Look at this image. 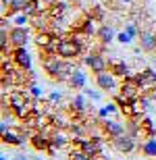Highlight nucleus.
<instances>
[{"mask_svg":"<svg viewBox=\"0 0 156 160\" xmlns=\"http://www.w3.org/2000/svg\"><path fill=\"white\" fill-rule=\"evenodd\" d=\"M42 67H44V73H46L50 79L58 81V83H67L69 77H71V73L77 69V67L73 65V60L60 58L58 54H56V56H50V58H44Z\"/></svg>","mask_w":156,"mask_h":160,"instance_id":"obj_1","label":"nucleus"},{"mask_svg":"<svg viewBox=\"0 0 156 160\" xmlns=\"http://www.w3.org/2000/svg\"><path fill=\"white\" fill-rule=\"evenodd\" d=\"M83 40L81 36H60L58 42H56V54L60 58L67 60H75L79 56H83Z\"/></svg>","mask_w":156,"mask_h":160,"instance_id":"obj_2","label":"nucleus"},{"mask_svg":"<svg viewBox=\"0 0 156 160\" xmlns=\"http://www.w3.org/2000/svg\"><path fill=\"white\" fill-rule=\"evenodd\" d=\"M96 85L98 89H102V92H108V94H117L121 88L119 83V77L114 75L113 71H102V73H96Z\"/></svg>","mask_w":156,"mask_h":160,"instance_id":"obj_3","label":"nucleus"},{"mask_svg":"<svg viewBox=\"0 0 156 160\" xmlns=\"http://www.w3.org/2000/svg\"><path fill=\"white\" fill-rule=\"evenodd\" d=\"M83 65L96 75V73H102L108 69V60L104 58L102 50L100 52H88V54H83Z\"/></svg>","mask_w":156,"mask_h":160,"instance_id":"obj_4","label":"nucleus"},{"mask_svg":"<svg viewBox=\"0 0 156 160\" xmlns=\"http://www.w3.org/2000/svg\"><path fill=\"white\" fill-rule=\"evenodd\" d=\"M110 142H113V148L121 154H131L138 150V137H133L131 133H123V135L114 137Z\"/></svg>","mask_w":156,"mask_h":160,"instance_id":"obj_5","label":"nucleus"},{"mask_svg":"<svg viewBox=\"0 0 156 160\" xmlns=\"http://www.w3.org/2000/svg\"><path fill=\"white\" fill-rule=\"evenodd\" d=\"M133 79H135V83L139 85V92H142V94H150V89L156 85V71L148 67L144 71H139L138 75H133Z\"/></svg>","mask_w":156,"mask_h":160,"instance_id":"obj_6","label":"nucleus"},{"mask_svg":"<svg viewBox=\"0 0 156 160\" xmlns=\"http://www.w3.org/2000/svg\"><path fill=\"white\" fill-rule=\"evenodd\" d=\"M11 56H13V62H15V65H17L19 69H23V71H27V73L31 71L33 58H31V54L27 52V46L13 48V50H11Z\"/></svg>","mask_w":156,"mask_h":160,"instance_id":"obj_7","label":"nucleus"},{"mask_svg":"<svg viewBox=\"0 0 156 160\" xmlns=\"http://www.w3.org/2000/svg\"><path fill=\"white\" fill-rule=\"evenodd\" d=\"M100 127H102L104 137H108V139H114V137L127 133L125 125L119 123V121H114V119H102V121H100Z\"/></svg>","mask_w":156,"mask_h":160,"instance_id":"obj_8","label":"nucleus"},{"mask_svg":"<svg viewBox=\"0 0 156 160\" xmlns=\"http://www.w3.org/2000/svg\"><path fill=\"white\" fill-rule=\"evenodd\" d=\"M8 33H11L13 48H21L29 44V27L27 25H15V27H11Z\"/></svg>","mask_w":156,"mask_h":160,"instance_id":"obj_9","label":"nucleus"},{"mask_svg":"<svg viewBox=\"0 0 156 160\" xmlns=\"http://www.w3.org/2000/svg\"><path fill=\"white\" fill-rule=\"evenodd\" d=\"M108 71H113L119 79H129V77H133V73H131V69H129V65H127L123 58H117V56L108 58Z\"/></svg>","mask_w":156,"mask_h":160,"instance_id":"obj_10","label":"nucleus"},{"mask_svg":"<svg viewBox=\"0 0 156 160\" xmlns=\"http://www.w3.org/2000/svg\"><path fill=\"white\" fill-rule=\"evenodd\" d=\"M29 142H31V146H33L38 152H48V148H50V133L44 131V129H38L36 133H31Z\"/></svg>","mask_w":156,"mask_h":160,"instance_id":"obj_11","label":"nucleus"},{"mask_svg":"<svg viewBox=\"0 0 156 160\" xmlns=\"http://www.w3.org/2000/svg\"><path fill=\"white\" fill-rule=\"evenodd\" d=\"M27 137H31V133H17V131L8 129L6 133H2V143L6 146H15V148H23Z\"/></svg>","mask_w":156,"mask_h":160,"instance_id":"obj_12","label":"nucleus"},{"mask_svg":"<svg viewBox=\"0 0 156 160\" xmlns=\"http://www.w3.org/2000/svg\"><path fill=\"white\" fill-rule=\"evenodd\" d=\"M138 40H139V48L144 52H156V33L152 29H142Z\"/></svg>","mask_w":156,"mask_h":160,"instance_id":"obj_13","label":"nucleus"},{"mask_svg":"<svg viewBox=\"0 0 156 160\" xmlns=\"http://www.w3.org/2000/svg\"><path fill=\"white\" fill-rule=\"evenodd\" d=\"M67 143H71V139L63 133V131H54V133H50V148H48V154H56L58 150H63L67 146Z\"/></svg>","mask_w":156,"mask_h":160,"instance_id":"obj_14","label":"nucleus"},{"mask_svg":"<svg viewBox=\"0 0 156 160\" xmlns=\"http://www.w3.org/2000/svg\"><path fill=\"white\" fill-rule=\"evenodd\" d=\"M67 85L71 89H85V85H88V73L83 69H75L71 73L69 81H67Z\"/></svg>","mask_w":156,"mask_h":160,"instance_id":"obj_15","label":"nucleus"},{"mask_svg":"<svg viewBox=\"0 0 156 160\" xmlns=\"http://www.w3.org/2000/svg\"><path fill=\"white\" fill-rule=\"evenodd\" d=\"M119 94L127 96V98H139V85L135 83V79L129 77V79H123L121 81V88H119Z\"/></svg>","mask_w":156,"mask_h":160,"instance_id":"obj_16","label":"nucleus"},{"mask_svg":"<svg viewBox=\"0 0 156 160\" xmlns=\"http://www.w3.org/2000/svg\"><path fill=\"white\" fill-rule=\"evenodd\" d=\"M96 38L100 40V44H102V46H108L110 42L117 40V33H114V29H113L108 23H104V25H100V27H98Z\"/></svg>","mask_w":156,"mask_h":160,"instance_id":"obj_17","label":"nucleus"},{"mask_svg":"<svg viewBox=\"0 0 156 160\" xmlns=\"http://www.w3.org/2000/svg\"><path fill=\"white\" fill-rule=\"evenodd\" d=\"M69 8H71V6H69L67 0H54L52 4H50V8H48V15L52 19H60L65 12H69Z\"/></svg>","mask_w":156,"mask_h":160,"instance_id":"obj_18","label":"nucleus"},{"mask_svg":"<svg viewBox=\"0 0 156 160\" xmlns=\"http://www.w3.org/2000/svg\"><path fill=\"white\" fill-rule=\"evenodd\" d=\"M94 23H98L96 19L85 17L83 21H79L77 31H79V33H83V36H88V38H90V36H96V31H98V29H96V25H94Z\"/></svg>","mask_w":156,"mask_h":160,"instance_id":"obj_19","label":"nucleus"},{"mask_svg":"<svg viewBox=\"0 0 156 160\" xmlns=\"http://www.w3.org/2000/svg\"><path fill=\"white\" fill-rule=\"evenodd\" d=\"M85 98H88L85 94H75V96H73L71 110L75 114H81V112H85V110H88V102H85Z\"/></svg>","mask_w":156,"mask_h":160,"instance_id":"obj_20","label":"nucleus"},{"mask_svg":"<svg viewBox=\"0 0 156 160\" xmlns=\"http://www.w3.org/2000/svg\"><path fill=\"white\" fill-rule=\"evenodd\" d=\"M142 156H148V158H154L156 156V137H148L144 143H142V148H139Z\"/></svg>","mask_w":156,"mask_h":160,"instance_id":"obj_21","label":"nucleus"},{"mask_svg":"<svg viewBox=\"0 0 156 160\" xmlns=\"http://www.w3.org/2000/svg\"><path fill=\"white\" fill-rule=\"evenodd\" d=\"M31 23H33V27H36L38 31H50L48 15H44V17H42V12H40V15H36V17H31Z\"/></svg>","mask_w":156,"mask_h":160,"instance_id":"obj_22","label":"nucleus"},{"mask_svg":"<svg viewBox=\"0 0 156 160\" xmlns=\"http://www.w3.org/2000/svg\"><path fill=\"white\" fill-rule=\"evenodd\" d=\"M139 125H142V133H146L148 137H156V125L150 117H144L139 121Z\"/></svg>","mask_w":156,"mask_h":160,"instance_id":"obj_23","label":"nucleus"},{"mask_svg":"<svg viewBox=\"0 0 156 160\" xmlns=\"http://www.w3.org/2000/svg\"><path fill=\"white\" fill-rule=\"evenodd\" d=\"M138 102H139V106H142V110H144V112H152V108H154V106H152V102H154V100H152V96L142 94L138 98Z\"/></svg>","mask_w":156,"mask_h":160,"instance_id":"obj_24","label":"nucleus"},{"mask_svg":"<svg viewBox=\"0 0 156 160\" xmlns=\"http://www.w3.org/2000/svg\"><path fill=\"white\" fill-rule=\"evenodd\" d=\"M67 160H94V158H90L81 148H73L69 152V156H67Z\"/></svg>","mask_w":156,"mask_h":160,"instance_id":"obj_25","label":"nucleus"},{"mask_svg":"<svg viewBox=\"0 0 156 160\" xmlns=\"http://www.w3.org/2000/svg\"><path fill=\"white\" fill-rule=\"evenodd\" d=\"M69 131H71V135L73 137H81V135H85V127L81 123H77V121H73L71 125H69Z\"/></svg>","mask_w":156,"mask_h":160,"instance_id":"obj_26","label":"nucleus"},{"mask_svg":"<svg viewBox=\"0 0 156 160\" xmlns=\"http://www.w3.org/2000/svg\"><path fill=\"white\" fill-rule=\"evenodd\" d=\"M90 17L96 19V21H104V6L102 4H94L90 11Z\"/></svg>","mask_w":156,"mask_h":160,"instance_id":"obj_27","label":"nucleus"},{"mask_svg":"<svg viewBox=\"0 0 156 160\" xmlns=\"http://www.w3.org/2000/svg\"><path fill=\"white\" fill-rule=\"evenodd\" d=\"M13 23H15V25H27V23H31V17H29V15H25V12H19V15L13 17Z\"/></svg>","mask_w":156,"mask_h":160,"instance_id":"obj_28","label":"nucleus"},{"mask_svg":"<svg viewBox=\"0 0 156 160\" xmlns=\"http://www.w3.org/2000/svg\"><path fill=\"white\" fill-rule=\"evenodd\" d=\"M133 40H135V38H131V36H129V33H127L125 29L121 31V33H117V42H119V44H123V46H127V44H131Z\"/></svg>","mask_w":156,"mask_h":160,"instance_id":"obj_29","label":"nucleus"},{"mask_svg":"<svg viewBox=\"0 0 156 160\" xmlns=\"http://www.w3.org/2000/svg\"><path fill=\"white\" fill-rule=\"evenodd\" d=\"M125 31L131 38H135V40H138V38H139V31H142V29H138V25H135V23H127L125 25Z\"/></svg>","mask_w":156,"mask_h":160,"instance_id":"obj_30","label":"nucleus"},{"mask_svg":"<svg viewBox=\"0 0 156 160\" xmlns=\"http://www.w3.org/2000/svg\"><path fill=\"white\" fill-rule=\"evenodd\" d=\"M27 89H29V94L33 96V98H36V100H40V98H42V89H40V85H36V83H29V85H27Z\"/></svg>","mask_w":156,"mask_h":160,"instance_id":"obj_31","label":"nucleus"},{"mask_svg":"<svg viewBox=\"0 0 156 160\" xmlns=\"http://www.w3.org/2000/svg\"><path fill=\"white\" fill-rule=\"evenodd\" d=\"M83 94L88 96L92 102H100V98H102V94H100V92H96V89H88V88L83 89Z\"/></svg>","mask_w":156,"mask_h":160,"instance_id":"obj_32","label":"nucleus"},{"mask_svg":"<svg viewBox=\"0 0 156 160\" xmlns=\"http://www.w3.org/2000/svg\"><path fill=\"white\" fill-rule=\"evenodd\" d=\"M11 125H13V119L11 117H2V123H0V133H6V131L11 129Z\"/></svg>","mask_w":156,"mask_h":160,"instance_id":"obj_33","label":"nucleus"},{"mask_svg":"<svg viewBox=\"0 0 156 160\" xmlns=\"http://www.w3.org/2000/svg\"><path fill=\"white\" fill-rule=\"evenodd\" d=\"M48 100L52 102V104H56V102H60V100H63V92H60V89H52V92L48 94Z\"/></svg>","mask_w":156,"mask_h":160,"instance_id":"obj_34","label":"nucleus"},{"mask_svg":"<svg viewBox=\"0 0 156 160\" xmlns=\"http://www.w3.org/2000/svg\"><path fill=\"white\" fill-rule=\"evenodd\" d=\"M13 73H15V71H13V65L4 58V60H2V75H13Z\"/></svg>","mask_w":156,"mask_h":160,"instance_id":"obj_35","label":"nucleus"},{"mask_svg":"<svg viewBox=\"0 0 156 160\" xmlns=\"http://www.w3.org/2000/svg\"><path fill=\"white\" fill-rule=\"evenodd\" d=\"M108 108H106V104H104V106H100L98 108V119H108Z\"/></svg>","mask_w":156,"mask_h":160,"instance_id":"obj_36","label":"nucleus"},{"mask_svg":"<svg viewBox=\"0 0 156 160\" xmlns=\"http://www.w3.org/2000/svg\"><path fill=\"white\" fill-rule=\"evenodd\" d=\"M117 2H119V4H133L135 0H117Z\"/></svg>","mask_w":156,"mask_h":160,"instance_id":"obj_37","label":"nucleus"},{"mask_svg":"<svg viewBox=\"0 0 156 160\" xmlns=\"http://www.w3.org/2000/svg\"><path fill=\"white\" fill-rule=\"evenodd\" d=\"M13 160H27V158H25L23 154H19V156H15V158H13Z\"/></svg>","mask_w":156,"mask_h":160,"instance_id":"obj_38","label":"nucleus"},{"mask_svg":"<svg viewBox=\"0 0 156 160\" xmlns=\"http://www.w3.org/2000/svg\"><path fill=\"white\" fill-rule=\"evenodd\" d=\"M42 2H44V4H52L54 0H42Z\"/></svg>","mask_w":156,"mask_h":160,"instance_id":"obj_39","label":"nucleus"},{"mask_svg":"<svg viewBox=\"0 0 156 160\" xmlns=\"http://www.w3.org/2000/svg\"><path fill=\"white\" fill-rule=\"evenodd\" d=\"M33 160H44V158H40V156H33Z\"/></svg>","mask_w":156,"mask_h":160,"instance_id":"obj_40","label":"nucleus"},{"mask_svg":"<svg viewBox=\"0 0 156 160\" xmlns=\"http://www.w3.org/2000/svg\"><path fill=\"white\" fill-rule=\"evenodd\" d=\"M0 160H6V156H0Z\"/></svg>","mask_w":156,"mask_h":160,"instance_id":"obj_41","label":"nucleus"},{"mask_svg":"<svg viewBox=\"0 0 156 160\" xmlns=\"http://www.w3.org/2000/svg\"><path fill=\"white\" fill-rule=\"evenodd\" d=\"M83 2H94V0H83Z\"/></svg>","mask_w":156,"mask_h":160,"instance_id":"obj_42","label":"nucleus"},{"mask_svg":"<svg viewBox=\"0 0 156 160\" xmlns=\"http://www.w3.org/2000/svg\"><path fill=\"white\" fill-rule=\"evenodd\" d=\"M77 2H83V0H77Z\"/></svg>","mask_w":156,"mask_h":160,"instance_id":"obj_43","label":"nucleus"},{"mask_svg":"<svg viewBox=\"0 0 156 160\" xmlns=\"http://www.w3.org/2000/svg\"><path fill=\"white\" fill-rule=\"evenodd\" d=\"M154 160H156V156H154Z\"/></svg>","mask_w":156,"mask_h":160,"instance_id":"obj_44","label":"nucleus"}]
</instances>
